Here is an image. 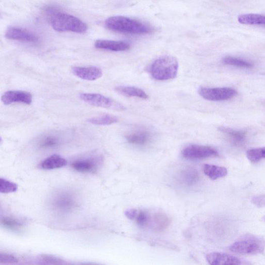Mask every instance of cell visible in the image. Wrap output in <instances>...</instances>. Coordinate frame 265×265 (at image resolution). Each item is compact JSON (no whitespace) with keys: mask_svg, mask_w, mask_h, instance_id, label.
Masks as SVG:
<instances>
[{"mask_svg":"<svg viewBox=\"0 0 265 265\" xmlns=\"http://www.w3.org/2000/svg\"><path fill=\"white\" fill-rule=\"evenodd\" d=\"M265 249V241L254 236L244 237L236 241L230 247V250L241 255H255L262 252Z\"/></svg>","mask_w":265,"mask_h":265,"instance_id":"cell-4","label":"cell"},{"mask_svg":"<svg viewBox=\"0 0 265 265\" xmlns=\"http://www.w3.org/2000/svg\"><path fill=\"white\" fill-rule=\"evenodd\" d=\"M50 24L52 28L59 32L84 33L88 30L87 25L82 20L73 15L59 12L51 14Z\"/></svg>","mask_w":265,"mask_h":265,"instance_id":"cell-2","label":"cell"},{"mask_svg":"<svg viewBox=\"0 0 265 265\" xmlns=\"http://www.w3.org/2000/svg\"><path fill=\"white\" fill-rule=\"evenodd\" d=\"M80 98L84 102L98 108L117 111H123L126 108L113 99L98 93H83L79 95Z\"/></svg>","mask_w":265,"mask_h":265,"instance_id":"cell-5","label":"cell"},{"mask_svg":"<svg viewBox=\"0 0 265 265\" xmlns=\"http://www.w3.org/2000/svg\"><path fill=\"white\" fill-rule=\"evenodd\" d=\"M248 158L252 163H257L265 158V147L252 149L247 152Z\"/></svg>","mask_w":265,"mask_h":265,"instance_id":"cell-26","label":"cell"},{"mask_svg":"<svg viewBox=\"0 0 265 265\" xmlns=\"http://www.w3.org/2000/svg\"><path fill=\"white\" fill-rule=\"evenodd\" d=\"M179 178L183 184L192 186L197 181L198 175L195 170L187 168L181 172Z\"/></svg>","mask_w":265,"mask_h":265,"instance_id":"cell-23","label":"cell"},{"mask_svg":"<svg viewBox=\"0 0 265 265\" xmlns=\"http://www.w3.org/2000/svg\"><path fill=\"white\" fill-rule=\"evenodd\" d=\"M89 123L96 126H109L117 123L118 118L115 116L105 114L88 119Z\"/></svg>","mask_w":265,"mask_h":265,"instance_id":"cell-22","label":"cell"},{"mask_svg":"<svg viewBox=\"0 0 265 265\" xmlns=\"http://www.w3.org/2000/svg\"><path fill=\"white\" fill-rule=\"evenodd\" d=\"M203 172L212 180H216L225 177L228 173L226 168L210 165L204 166Z\"/></svg>","mask_w":265,"mask_h":265,"instance_id":"cell-21","label":"cell"},{"mask_svg":"<svg viewBox=\"0 0 265 265\" xmlns=\"http://www.w3.org/2000/svg\"><path fill=\"white\" fill-rule=\"evenodd\" d=\"M219 130L237 145L242 144L247 137V133L244 131H236L226 127H220Z\"/></svg>","mask_w":265,"mask_h":265,"instance_id":"cell-20","label":"cell"},{"mask_svg":"<svg viewBox=\"0 0 265 265\" xmlns=\"http://www.w3.org/2000/svg\"><path fill=\"white\" fill-rule=\"evenodd\" d=\"M182 155L185 158L195 160L217 156L219 153L216 149L210 147L191 145L183 149Z\"/></svg>","mask_w":265,"mask_h":265,"instance_id":"cell-8","label":"cell"},{"mask_svg":"<svg viewBox=\"0 0 265 265\" xmlns=\"http://www.w3.org/2000/svg\"><path fill=\"white\" fill-rule=\"evenodd\" d=\"M59 140L57 138L53 136H48L44 138L39 142V147L42 148H49L56 146Z\"/></svg>","mask_w":265,"mask_h":265,"instance_id":"cell-29","label":"cell"},{"mask_svg":"<svg viewBox=\"0 0 265 265\" xmlns=\"http://www.w3.org/2000/svg\"><path fill=\"white\" fill-rule=\"evenodd\" d=\"M72 71L77 77L88 81L96 80L103 76L102 70L96 67H75L72 68Z\"/></svg>","mask_w":265,"mask_h":265,"instance_id":"cell-11","label":"cell"},{"mask_svg":"<svg viewBox=\"0 0 265 265\" xmlns=\"http://www.w3.org/2000/svg\"><path fill=\"white\" fill-rule=\"evenodd\" d=\"M199 94L210 101H223L230 99L237 94V92L231 88H200Z\"/></svg>","mask_w":265,"mask_h":265,"instance_id":"cell-7","label":"cell"},{"mask_svg":"<svg viewBox=\"0 0 265 265\" xmlns=\"http://www.w3.org/2000/svg\"><path fill=\"white\" fill-rule=\"evenodd\" d=\"M136 221L138 225L141 227H146L149 226L151 217L146 211H138L136 218Z\"/></svg>","mask_w":265,"mask_h":265,"instance_id":"cell-28","label":"cell"},{"mask_svg":"<svg viewBox=\"0 0 265 265\" xmlns=\"http://www.w3.org/2000/svg\"><path fill=\"white\" fill-rule=\"evenodd\" d=\"M67 165V161L57 154L52 155L45 160L40 165V169L46 170L57 169L65 167Z\"/></svg>","mask_w":265,"mask_h":265,"instance_id":"cell-17","label":"cell"},{"mask_svg":"<svg viewBox=\"0 0 265 265\" xmlns=\"http://www.w3.org/2000/svg\"><path fill=\"white\" fill-rule=\"evenodd\" d=\"M126 138L130 144L143 146L147 144L151 141L152 134L147 130L138 129L128 134Z\"/></svg>","mask_w":265,"mask_h":265,"instance_id":"cell-14","label":"cell"},{"mask_svg":"<svg viewBox=\"0 0 265 265\" xmlns=\"http://www.w3.org/2000/svg\"><path fill=\"white\" fill-rule=\"evenodd\" d=\"M208 262L210 264H240L242 261L235 256L219 252H213L206 256Z\"/></svg>","mask_w":265,"mask_h":265,"instance_id":"cell-13","label":"cell"},{"mask_svg":"<svg viewBox=\"0 0 265 265\" xmlns=\"http://www.w3.org/2000/svg\"><path fill=\"white\" fill-rule=\"evenodd\" d=\"M138 211L136 209H129L126 211L125 215L130 220H134L136 219Z\"/></svg>","mask_w":265,"mask_h":265,"instance_id":"cell-32","label":"cell"},{"mask_svg":"<svg viewBox=\"0 0 265 265\" xmlns=\"http://www.w3.org/2000/svg\"><path fill=\"white\" fill-rule=\"evenodd\" d=\"M6 37L11 40L27 43H35L39 38L35 34L27 29L18 27H10L6 32Z\"/></svg>","mask_w":265,"mask_h":265,"instance_id":"cell-9","label":"cell"},{"mask_svg":"<svg viewBox=\"0 0 265 265\" xmlns=\"http://www.w3.org/2000/svg\"><path fill=\"white\" fill-rule=\"evenodd\" d=\"M171 223V219L167 215L163 213H157L151 217L149 226L154 231L162 232L169 228Z\"/></svg>","mask_w":265,"mask_h":265,"instance_id":"cell-16","label":"cell"},{"mask_svg":"<svg viewBox=\"0 0 265 265\" xmlns=\"http://www.w3.org/2000/svg\"><path fill=\"white\" fill-rule=\"evenodd\" d=\"M18 262V259L15 256L7 254H0V263L1 264H14Z\"/></svg>","mask_w":265,"mask_h":265,"instance_id":"cell-30","label":"cell"},{"mask_svg":"<svg viewBox=\"0 0 265 265\" xmlns=\"http://www.w3.org/2000/svg\"><path fill=\"white\" fill-rule=\"evenodd\" d=\"M40 261H42L46 264H62L63 261L62 260L56 257L49 255H43L40 257Z\"/></svg>","mask_w":265,"mask_h":265,"instance_id":"cell-31","label":"cell"},{"mask_svg":"<svg viewBox=\"0 0 265 265\" xmlns=\"http://www.w3.org/2000/svg\"><path fill=\"white\" fill-rule=\"evenodd\" d=\"M101 160L99 158H90L79 160L72 163L73 169L80 173H94L98 169Z\"/></svg>","mask_w":265,"mask_h":265,"instance_id":"cell-12","label":"cell"},{"mask_svg":"<svg viewBox=\"0 0 265 265\" xmlns=\"http://www.w3.org/2000/svg\"><path fill=\"white\" fill-rule=\"evenodd\" d=\"M94 46L97 49L113 51H126L130 48V45L128 43L106 39L97 40Z\"/></svg>","mask_w":265,"mask_h":265,"instance_id":"cell-15","label":"cell"},{"mask_svg":"<svg viewBox=\"0 0 265 265\" xmlns=\"http://www.w3.org/2000/svg\"><path fill=\"white\" fill-rule=\"evenodd\" d=\"M18 189V187L15 183L1 178L0 179V192L2 193H10L16 192Z\"/></svg>","mask_w":265,"mask_h":265,"instance_id":"cell-27","label":"cell"},{"mask_svg":"<svg viewBox=\"0 0 265 265\" xmlns=\"http://www.w3.org/2000/svg\"><path fill=\"white\" fill-rule=\"evenodd\" d=\"M238 20L243 25L265 26V16L248 14L239 16Z\"/></svg>","mask_w":265,"mask_h":265,"instance_id":"cell-19","label":"cell"},{"mask_svg":"<svg viewBox=\"0 0 265 265\" xmlns=\"http://www.w3.org/2000/svg\"><path fill=\"white\" fill-rule=\"evenodd\" d=\"M179 64L176 58L171 56L160 57L154 61L150 68L153 78L157 80H168L175 78L178 74Z\"/></svg>","mask_w":265,"mask_h":265,"instance_id":"cell-3","label":"cell"},{"mask_svg":"<svg viewBox=\"0 0 265 265\" xmlns=\"http://www.w3.org/2000/svg\"><path fill=\"white\" fill-rule=\"evenodd\" d=\"M224 64L242 68H251L253 65L246 60L239 58L228 56L223 59Z\"/></svg>","mask_w":265,"mask_h":265,"instance_id":"cell-25","label":"cell"},{"mask_svg":"<svg viewBox=\"0 0 265 265\" xmlns=\"http://www.w3.org/2000/svg\"><path fill=\"white\" fill-rule=\"evenodd\" d=\"M264 221H265V218H264Z\"/></svg>","mask_w":265,"mask_h":265,"instance_id":"cell-33","label":"cell"},{"mask_svg":"<svg viewBox=\"0 0 265 265\" xmlns=\"http://www.w3.org/2000/svg\"><path fill=\"white\" fill-rule=\"evenodd\" d=\"M32 94L24 91H9L2 96V100L6 105L16 103L30 105L32 102Z\"/></svg>","mask_w":265,"mask_h":265,"instance_id":"cell-10","label":"cell"},{"mask_svg":"<svg viewBox=\"0 0 265 265\" xmlns=\"http://www.w3.org/2000/svg\"><path fill=\"white\" fill-rule=\"evenodd\" d=\"M2 226L10 231L20 232L24 229V224L19 220L12 217H4L1 220Z\"/></svg>","mask_w":265,"mask_h":265,"instance_id":"cell-24","label":"cell"},{"mask_svg":"<svg viewBox=\"0 0 265 265\" xmlns=\"http://www.w3.org/2000/svg\"><path fill=\"white\" fill-rule=\"evenodd\" d=\"M115 90L119 94L128 97H135L144 99L148 98L145 91L137 87L118 86L115 88Z\"/></svg>","mask_w":265,"mask_h":265,"instance_id":"cell-18","label":"cell"},{"mask_svg":"<svg viewBox=\"0 0 265 265\" xmlns=\"http://www.w3.org/2000/svg\"><path fill=\"white\" fill-rule=\"evenodd\" d=\"M50 205L55 211L66 214L76 207L77 199L74 194L69 191H60L53 195Z\"/></svg>","mask_w":265,"mask_h":265,"instance_id":"cell-6","label":"cell"},{"mask_svg":"<svg viewBox=\"0 0 265 265\" xmlns=\"http://www.w3.org/2000/svg\"><path fill=\"white\" fill-rule=\"evenodd\" d=\"M105 26L113 31L135 34H148L152 32L150 27L125 16H113L108 18Z\"/></svg>","mask_w":265,"mask_h":265,"instance_id":"cell-1","label":"cell"}]
</instances>
